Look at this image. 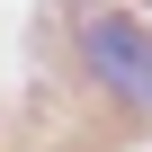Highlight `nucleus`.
<instances>
[{
	"label": "nucleus",
	"instance_id": "f257e3e1",
	"mask_svg": "<svg viewBox=\"0 0 152 152\" xmlns=\"http://www.w3.org/2000/svg\"><path fill=\"white\" fill-rule=\"evenodd\" d=\"M81 54H90V72L116 90V99H143V81H152V36L134 27V18H90L81 27Z\"/></svg>",
	"mask_w": 152,
	"mask_h": 152
},
{
	"label": "nucleus",
	"instance_id": "f03ea898",
	"mask_svg": "<svg viewBox=\"0 0 152 152\" xmlns=\"http://www.w3.org/2000/svg\"><path fill=\"white\" fill-rule=\"evenodd\" d=\"M143 99H152V81H143Z\"/></svg>",
	"mask_w": 152,
	"mask_h": 152
}]
</instances>
